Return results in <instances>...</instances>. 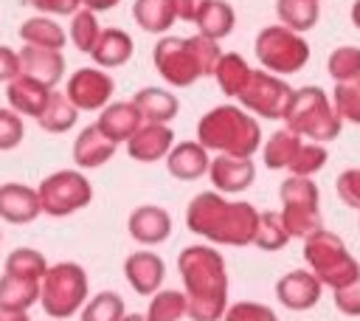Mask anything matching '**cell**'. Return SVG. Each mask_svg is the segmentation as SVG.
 Wrapping results in <instances>:
<instances>
[{"label": "cell", "instance_id": "cell-1", "mask_svg": "<svg viewBox=\"0 0 360 321\" xmlns=\"http://www.w3.org/2000/svg\"><path fill=\"white\" fill-rule=\"evenodd\" d=\"M259 208L248 200H228L219 191H200L186 206V228L208 245L245 248L253 245Z\"/></svg>", "mask_w": 360, "mask_h": 321}, {"label": "cell", "instance_id": "cell-2", "mask_svg": "<svg viewBox=\"0 0 360 321\" xmlns=\"http://www.w3.org/2000/svg\"><path fill=\"white\" fill-rule=\"evenodd\" d=\"M177 270L183 293L188 298L191 321H222L228 310V268L225 256L208 245L197 242L180 251Z\"/></svg>", "mask_w": 360, "mask_h": 321}, {"label": "cell", "instance_id": "cell-3", "mask_svg": "<svg viewBox=\"0 0 360 321\" xmlns=\"http://www.w3.org/2000/svg\"><path fill=\"white\" fill-rule=\"evenodd\" d=\"M222 56L217 39L202 34L194 37H160L152 48V62L160 79L172 87H191L202 76H214V68Z\"/></svg>", "mask_w": 360, "mask_h": 321}, {"label": "cell", "instance_id": "cell-4", "mask_svg": "<svg viewBox=\"0 0 360 321\" xmlns=\"http://www.w3.org/2000/svg\"><path fill=\"white\" fill-rule=\"evenodd\" d=\"M197 141L217 155L253 158L264 138L259 118L239 104H217L197 121Z\"/></svg>", "mask_w": 360, "mask_h": 321}, {"label": "cell", "instance_id": "cell-5", "mask_svg": "<svg viewBox=\"0 0 360 321\" xmlns=\"http://www.w3.org/2000/svg\"><path fill=\"white\" fill-rule=\"evenodd\" d=\"M284 124L295 135L315 141V144H329L343 130V118L335 113L332 96L326 90H321L318 84H304L292 93Z\"/></svg>", "mask_w": 360, "mask_h": 321}, {"label": "cell", "instance_id": "cell-6", "mask_svg": "<svg viewBox=\"0 0 360 321\" xmlns=\"http://www.w3.org/2000/svg\"><path fill=\"white\" fill-rule=\"evenodd\" d=\"M304 262L315 273V279L332 290L360 279V262L352 256L346 242L326 228H318L304 239Z\"/></svg>", "mask_w": 360, "mask_h": 321}, {"label": "cell", "instance_id": "cell-7", "mask_svg": "<svg viewBox=\"0 0 360 321\" xmlns=\"http://www.w3.org/2000/svg\"><path fill=\"white\" fill-rule=\"evenodd\" d=\"M90 298V282L79 262H56L39 282V304L48 318H70Z\"/></svg>", "mask_w": 360, "mask_h": 321}, {"label": "cell", "instance_id": "cell-8", "mask_svg": "<svg viewBox=\"0 0 360 321\" xmlns=\"http://www.w3.org/2000/svg\"><path fill=\"white\" fill-rule=\"evenodd\" d=\"M253 54L262 70L276 76H290L307 68L309 42L287 25H264L253 39Z\"/></svg>", "mask_w": 360, "mask_h": 321}, {"label": "cell", "instance_id": "cell-9", "mask_svg": "<svg viewBox=\"0 0 360 321\" xmlns=\"http://www.w3.org/2000/svg\"><path fill=\"white\" fill-rule=\"evenodd\" d=\"M281 200V222L290 234V239H307L318 228H323L321 220V191L312 183V177L290 175L278 186Z\"/></svg>", "mask_w": 360, "mask_h": 321}, {"label": "cell", "instance_id": "cell-10", "mask_svg": "<svg viewBox=\"0 0 360 321\" xmlns=\"http://www.w3.org/2000/svg\"><path fill=\"white\" fill-rule=\"evenodd\" d=\"M42 214L48 217H70L90 206L93 183L82 175V169H59L39 180L37 186Z\"/></svg>", "mask_w": 360, "mask_h": 321}, {"label": "cell", "instance_id": "cell-11", "mask_svg": "<svg viewBox=\"0 0 360 321\" xmlns=\"http://www.w3.org/2000/svg\"><path fill=\"white\" fill-rule=\"evenodd\" d=\"M292 93L295 90L284 82V76H276V73H267V70H256L253 68L248 84L242 87V93L236 99H239V107H245L256 118L284 121L287 107L292 101Z\"/></svg>", "mask_w": 360, "mask_h": 321}, {"label": "cell", "instance_id": "cell-12", "mask_svg": "<svg viewBox=\"0 0 360 321\" xmlns=\"http://www.w3.org/2000/svg\"><path fill=\"white\" fill-rule=\"evenodd\" d=\"M115 93V82L104 68H79L68 76L65 96L79 113H101Z\"/></svg>", "mask_w": 360, "mask_h": 321}, {"label": "cell", "instance_id": "cell-13", "mask_svg": "<svg viewBox=\"0 0 360 321\" xmlns=\"http://www.w3.org/2000/svg\"><path fill=\"white\" fill-rule=\"evenodd\" d=\"M323 296V284L315 279V273L309 268H295L290 273H284L276 282V298L281 307L292 310V313H307L312 310Z\"/></svg>", "mask_w": 360, "mask_h": 321}, {"label": "cell", "instance_id": "cell-14", "mask_svg": "<svg viewBox=\"0 0 360 321\" xmlns=\"http://www.w3.org/2000/svg\"><path fill=\"white\" fill-rule=\"evenodd\" d=\"M208 177L214 183V191L219 194H239L253 186L256 180V163L253 158H233V155H217L211 158Z\"/></svg>", "mask_w": 360, "mask_h": 321}, {"label": "cell", "instance_id": "cell-15", "mask_svg": "<svg viewBox=\"0 0 360 321\" xmlns=\"http://www.w3.org/2000/svg\"><path fill=\"white\" fill-rule=\"evenodd\" d=\"M124 279L138 296H155L166 279V262L155 251H132L124 259Z\"/></svg>", "mask_w": 360, "mask_h": 321}, {"label": "cell", "instance_id": "cell-16", "mask_svg": "<svg viewBox=\"0 0 360 321\" xmlns=\"http://www.w3.org/2000/svg\"><path fill=\"white\" fill-rule=\"evenodd\" d=\"M174 146V132L169 124H141L135 135L127 141V155L138 163H155L166 160V155Z\"/></svg>", "mask_w": 360, "mask_h": 321}, {"label": "cell", "instance_id": "cell-17", "mask_svg": "<svg viewBox=\"0 0 360 321\" xmlns=\"http://www.w3.org/2000/svg\"><path fill=\"white\" fill-rule=\"evenodd\" d=\"M127 231L141 245H160L172 237V214L163 206H138L127 220Z\"/></svg>", "mask_w": 360, "mask_h": 321}, {"label": "cell", "instance_id": "cell-18", "mask_svg": "<svg viewBox=\"0 0 360 321\" xmlns=\"http://www.w3.org/2000/svg\"><path fill=\"white\" fill-rule=\"evenodd\" d=\"M42 214L37 189L25 183H3L0 186V220L11 225H28Z\"/></svg>", "mask_w": 360, "mask_h": 321}, {"label": "cell", "instance_id": "cell-19", "mask_svg": "<svg viewBox=\"0 0 360 321\" xmlns=\"http://www.w3.org/2000/svg\"><path fill=\"white\" fill-rule=\"evenodd\" d=\"M20 73L53 90L65 76V56H62V51L25 45L20 51Z\"/></svg>", "mask_w": 360, "mask_h": 321}, {"label": "cell", "instance_id": "cell-20", "mask_svg": "<svg viewBox=\"0 0 360 321\" xmlns=\"http://www.w3.org/2000/svg\"><path fill=\"white\" fill-rule=\"evenodd\" d=\"M211 166V152L200 144V141H180L172 146V152L166 155V169L174 180H200L202 175H208Z\"/></svg>", "mask_w": 360, "mask_h": 321}, {"label": "cell", "instance_id": "cell-21", "mask_svg": "<svg viewBox=\"0 0 360 321\" xmlns=\"http://www.w3.org/2000/svg\"><path fill=\"white\" fill-rule=\"evenodd\" d=\"M115 149H118V144H112L96 124H90V127L79 130V135L73 138L70 155H73V163L79 169H98L107 160H112Z\"/></svg>", "mask_w": 360, "mask_h": 321}, {"label": "cell", "instance_id": "cell-22", "mask_svg": "<svg viewBox=\"0 0 360 321\" xmlns=\"http://www.w3.org/2000/svg\"><path fill=\"white\" fill-rule=\"evenodd\" d=\"M141 124H143V118H141V113L132 101H110L96 118V127L112 144H127Z\"/></svg>", "mask_w": 360, "mask_h": 321}, {"label": "cell", "instance_id": "cell-23", "mask_svg": "<svg viewBox=\"0 0 360 321\" xmlns=\"http://www.w3.org/2000/svg\"><path fill=\"white\" fill-rule=\"evenodd\" d=\"M6 99H8V107L20 115H31V118H39L48 99H51V87L28 79V76H14L8 84H6Z\"/></svg>", "mask_w": 360, "mask_h": 321}, {"label": "cell", "instance_id": "cell-24", "mask_svg": "<svg viewBox=\"0 0 360 321\" xmlns=\"http://www.w3.org/2000/svg\"><path fill=\"white\" fill-rule=\"evenodd\" d=\"M132 51H135V42L124 28H101L96 48L90 51V59L96 62V68L112 70L127 65L132 59Z\"/></svg>", "mask_w": 360, "mask_h": 321}, {"label": "cell", "instance_id": "cell-25", "mask_svg": "<svg viewBox=\"0 0 360 321\" xmlns=\"http://www.w3.org/2000/svg\"><path fill=\"white\" fill-rule=\"evenodd\" d=\"M132 104L138 107V113H141V118L146 124H169L177 115V110H180L177 96L169 93L166 87H155V84L141 87L132 96Z\"/></svg>", "mask_w": 360, "mask_h": 321}, {"label": "cell", "instance_id": "cell-26", "mask_svg": "<svg viewBox=\"0 0 360 321\" xmlns=\"http://www.w3.org/2000/svg\"><path fill=\"white\" fill-rule=\"evenodd\" d=\"M132 20L146 34L166 37V31L177 23L174 0H135L132 3Z\"/></svg>", "mask_w": 360, "mask_h": 321}, {"label": "cell", "instance_id": "cell-27", "mask_svg": "<svg viewBox=\"0 0 360 321\" xmlns=\"http://www.w3.org/2000/svg\"><path fill=\"white\" fill-rule=\"evenodd\" d=\"M20 39L25 45H34V48H51V51H62L65 42H68V31L48 14H39V17H28L22 25H20Z\"/></svg>", "mask_w": 360, "mask_h": 321}, {"label": "cell", "instance_id": "cell-28", "mask_svg": "<svg viewBox=\"0 0 360 321\" xmlns=\"http://www.w3.org/2000/svg\"><path fill=\"white\" fill-rule=\"evenodd\" d=\"M250 73H253V68H250L248 59H245L242 54H236V51L222 54L219 62H217V68H214L217 87H219L225 96H231V99H236V96L242 93V87L248 84Z\"/></svg>", "mask_w": 360, "mask_h": 321}, {"label": "cell", "instance_id": "cell-29", "mask_svg": "<svg viewBox=\"0 0 360 321\" xmlns=\"http://www.w3.org/2000/svg\"><path fill=\"white\" fill-rule=\"evenodd\" d=\"M194 25H197V34L219 42V39L231 37V31L236 25V11L225 0H208V6L202 8V14L197 17Z\"/></svg>", "mask_w": 360, "mask_h": 321}, {"label": "cell", "instance_id": "cell-30", "mask_svg": "<svg viewBox=\"0 0 360 321\" xmlns=\"http://www.w3.org/2000/svg\"><path fill=\"white\" fill-rule=\"evenodd\" d=\"M76 118H79V110L73 107V101L53 87L51 90V99H48V104L42 110V115L37 118V124L45 132H51V135H62V132H68V130L76 127Z\"/></svg>", "mask_w": 360, "mask_h": 321}, {"label": "cell", "instance_id": "cell-31", "mask_svg": "<svg viewBox=\"0 0 360 321\" xmlns=\"http://www.w3.org/2000/svg\"><path fill=\"white\" fill-rule=\"evenodd\" d=\"M301 144H304V138L295 135L292 130H287V127L276 130V132L262 144V160H264V166L273 169V172L287 169V166L292 163V158H295V152H298Z\"/></svg>", "mask_w": 360, "mask_h": 321}, {"label": "cell", "instance_id": "cell-32", "mask_svg": "<svg viewBox=\"0 0 360 321\" xmlns=\"http://www.w3.org/2000/svg\"><path fill=\"white\" fill-rule=\"evenodd\" d=\"M37 301H39V282L37 279L14 276V273L0 276V307L28 313V307Z\"/></svg>", "mask_w": 360, "mask_h": 321}, {"label": "cell", "instance_id": "cell-33", "mask_svg": "<svg viewBox=\"0 0 360 321\" xmlns=\"http://www.w3.org/2000/svg\"><path fill=\"white\" fill-rule=\"evenodd\" d=\"M276 14H278L281 25L304 34V31L315 28V23L321 20V3H315V0H276Z\"/></svg>", "mask_w": 360, "mask_h": 321}, {"label": "cell", "instance_id": "cell-34", "mask_svg": "<svg viewBox=\"0 0 360 321\" xmlns=\"http://www.w3.org/2000/svg\"><path fill=\"white\" fill-rule=\"evenodd\" d=\"M188 318V298L183 290H172V287H160L146 307V321H180Z\"/></svg>", "mask_w": 360, "mask_h": 321}, {"label": "cell", "instance_id": "cell-35", "mask_svg": "<svg viewBox=\"0 0 360 321\" xmlns=\"http://www.w3.org/2000/svg\"><path fill=\"white\" fill-rule=\"evenodd\" d=\"M127 315L124 298L115 290H101L84 301L79 310V321H121Z\"/></svg>", "mask_w": 360, "mask_h": 321}, {"label": "cell", "instance_id": "cell-36", "mask_svg": "<svg viewBox=\"0 0 360 321\" xmlns=\"http://www.w3.org/2000/svg\"><path fill=\"white\" fill-rule=\"evenodd\" d=\"M98 34H101V25H98L96 11H90V8H84V6H82V8L70 17L68 39L73 42V48H76V51L90 54V51L96 48V42H98Z\"/></svg>", "mask_w": 360, "mask_h": 321}, {"label": "cell", "instance_id": "cell-37", "mask_svg": "<svg viewBox=\"0 0 360 321\" xmlns=\"http://www.w3.org/2000/svg\"><path fill=\"white\" fill-rule=\"evenodd\" d=\"M287 242H290V234H287V228L281 222V214L278 211H259V225H256L253 245L267 251V253H276Z\"/></svg>", "mask_w": 360, "mask_h": 321}, {"label": "cell", "instance_id": "cell-38", "mask_svg": "<svg viewBox=\"0 0 360 321\" xmlns=\"http://www.w3.org/2000/svg\"><path fill=\"white\" fill-rule=\"evenodd\" d=\"M48 259L42 256V251H34V248H17L6 256L3 262V273H14V276H25V279H37L42 282L45 270H48Z\"/></svg>", "mask_w": 360, "mask_h": 321}, {"label": "cell", "instance_id": "cell-39", "mask_svg": "<svg viewBox=\"0 0 360 321\" xmlns=\"http://www.w3.org/2000/svg\"><path fill=\"white\" fill-rule=\"evenodd\" d=\"M332 104H335V113L343 121L360 127V76L349 79V82H335Z\"/></svg>", "mask_w": 360, "mask_h": 321}, {"label": "cell", "instance_id": "cell-40", "mask_svg": "<svg viewBox=\"0 0 360 321\" xmlns=\"http://www.w3.org/2000/svg\"><path fill=\"white\" fill-rule=\"evenodd\" d=\"M329 160V152H326V144H315V141H304L292 158V163L287 166L290 175H298V177H312L315 172H321Z\"/></svg>", "mask_w": 360, "mask_h": 321}, {"label": "cell", "instance_id": "cell-41", "mask_svg": "<svg viewBox=\"0 0 360 321\" xmlns=\"http://www.w3.org/2000/svg\"><path fill=\"white\" fill-rule=\"evenodd\" d=\"M326 73L335 82H349L360 76V48L357 45H340L326 59Z\"/></svg>", "mask_w": 360, "mask_h": 321}, {"label": "cell", "instance_id": "cell-42", "mask_svg": "<svg viewBox=\"0 0 360 321\" xmlns=\"http://www.w3.org/2000/svg\"><path fill=\"white\" fill-rule=\"evenodd\" d=\"M22 135H25L22 115H20V113H14L11 107H0V152L20 146Z\"/></svg>", "mask_w": 360, "mask_h": 321}, {"label": "cell", "instance_id": "cell-43", "mask_svg": "<svg viewBox=\"0 0 360 321\" xmlns=\"http://www.w3.org/2000/svg\"><path fill=\"white\" fill-rule=\"evenodd\" d=\"M222 321H278V315L262 301H236L228 304Z\"/></svg>", "mask_w": 360, "mask_h": 321}, {"label": "cell", "instance_id": "cell-44", "mask_svg": "<svg viewBox=\"0 0 360 321\" xmlns=\"http://www.w3.org/2000/svg\"><path fill=\"white\" fill-rule=\"evenodd\" d=\"M335 189H338V197L343 200V206L360 211V166L343 169L335 180Z\"/></svg>", "mask_w": 360, "mask_h": 321}, {"label": "cell", "instance_id": "cell-45", "mask_svg": "<svg viewBox=\"0 0 360 321\" xmlns=\"http://www.w3.org/2000/svg\"><path fill=\"white\" fill-rule=\"evenodd\" d=\"M335 296V307L343 313V315H352V318H360V279L346 284V287H338L332 290Z\"/></svg>", "mask_w": 360, "mask_h": 321}, {"label": "cell", "instance_id": "cell-46", "mask_svg": "<svg viewBox=\"0 0 360 321\" xmlns=\"http://www.w3.org/2000/svg\"><path fill=\"white\" fill-rule=\"evenodd\" d=\"M31 6L48 17H73L82 8V0H31Z\"/></svg>", "mask_w": 360, "mask_h": 321}, {"label": "cell", "instance_id": "cell-47", "mask_svg": "<svg viewBox=\"0 0 360 321\" xmlns=\"http://www.w3.org/2000/svg\"><path fill=\"white\" fill-rule=\"evenodd\" d=\"M14 76H20V54L0 45V84H8Z\"/></svg>", "mask_w": 360, "mask_h": 321}, {"label": "cell", "instance_id": "cell-48", "mask_svg": "<svg viewBox=\"0 0 360 321\" xmlns=\"http://www.w3.org/2000/svg\"><path fill=\"white\" fill-rule=\"evenodd\" d=\"M205 6H208V0H174L177 20H183V23H197V17L202 14Z\"/></svg>", "mask_w": 360, "mask_h": 321}, {"label": "cell", "instance_id": "cell-49", "mask_svg": "<svg viewBox=\"0 0 360 321\" xmlns=\"http://www.w3.org/2000/svg\"><path fill=\"white\" fill-rule=\"evenodd\" d=\"M118 3H121V0H82V6L90 8V11H96V14H98V11H110V8H115Z\"/></svg>", "mask_w": 360, "mask_h": 321}, {"label": "cell", "instance_id": "cell-50", "mask_svg": "<svg viewBox=\"0 0 360 321\" xmlns=\"http://www.w3.org/2000/svg\"><path fill=\"white\" fill-rule=\"evenodd\" d=\"M0 321H28V315L22 310H8V307H0Z\"/></svg>", "mask_w": 360, "mask_h": 321}, {"label": "cell", "instance_id": "cell-51", "mask_svg": "<svg viewBox=\"0 0 360 321\" xmlns=\"http://www.w3.org/2000/svg\"><path fill=\"white\" fill-rule=\"evenodd\" d=\"M352 25L360 31V0H354V3H352Z\"/></svg>", "mask_w": 360, "mask_h": 321}, {"label": "cell", "instance_id": "cell-52", "mask_svg": "<svg viewBox=\"0 0 360 321\" xmlns=\"http://www.w3.org/2000/svg\"><path fill=\"white\" fill-rule=\"evenodd\" d=\"M121 321H146V313H143V315H141V313H127Z\"/></svg>", "mask_w": 360, "mask_h": 321}, {"label": "cell", "instance_id": "cell-53", "mask_svg": "<svg viewBox=\"0 0 360 321\" xmlns=\"http://www.w3.org/2000/svg\"><path fill=\"white\" fill-rule=\"evenodd\" d=\"M357 228H360V220H357Z\"/></svg>", "mask_w": 360, "mask_h": 321}, {"label": "cell", "instance_id": "cell-54", "mask_svg": "<svg viewBox=\"0 0 360 321\" xmlns=\"http://www.w3.org/2000/svg\"><path fill=\"white\" fill-rule=\"evenodd\" d=\"M315 3H321V0H315Z\"/></svg>", "mask_w": 360, "mask_h": 321}, {"label": "cell", "instance_id": "cell-55", "mask_svg": "<svg viewBox=\"0 0 360 321\" xmlns=\"http://www.w3.org/2000/svg\"><path fill=\"white\" fill-rule=\"evenodd\" d=\"M0 239H3V234H0Z\"/></svg>", "mask_w": 360, "mask_h": 321}]
</instances>
